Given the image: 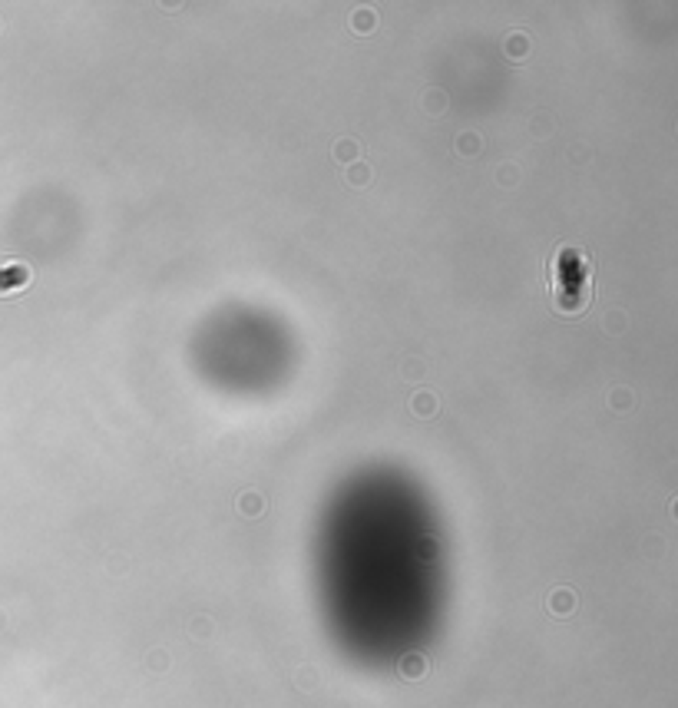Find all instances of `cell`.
<instances>
[{
	"instance_id": "6da1fadb",
	"label": "cell",
	"mask_w": 678,
	"mask_h": 708,
	"mask_svg": "<svg viewBox=\"0 0 678 708\" xmlns=\"http://www.w3.org/2000/svg\"><path fill=\"white\" fill-rule=\"evenodd\" d=\"M553 272H556V282H553V298L556 302L566 294V288H579V294L589 298V262L582 259V251L563 249L556 265H553Z\"/></svg>"
},
{
	"instance_id": "7a4b0ae2",
	"label": "cell",
	"mask_w": 678,
	"mask_h": 708,
	"mask_svg": "<svg viewBox=\"0 0 678 708\" xmlns=\"http://www.w3.org/2000/svg\"><path fill=\"white\" fill-rule=\"evenodd\" d=\"M27 285V268L20 265H0V294H11Z\"/></svg>"
}]
</instances>
